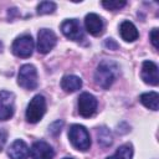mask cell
Listing matches in <instances>:
<instances>
[{"label":"cell","instance_id":"7c38bea8","mask_svg":"<svg viewBox=\"0 0 159 159\" xmlns=\"http://www.w3.org/2000/svg\"><path fill=\"white\" fill-rule=\"evenodd\" d=\"M84 27L88 34H91L93 36H99L103 32L104 24L99 15H97L94 12H89L84 17Z\"/></svg>","mask_w":159,"mask_h":159},{"label":"cell","instance_id":"52a82bcc","mask_svg":"<svg viewBox=\"0 0 159 159\" xmlns=\"http://www.w3.org/2000/svg\"><path fill=\"white\" fill-rule=\"evenodd\" d=\"M57 42V37L52 30L41 29L37 34V51L41 53L50 52Z\"/></svg>","mask_w":159,"mask_h":159},{"label":"cell","instance_id":"5b68a950","mask_svg":"<svg viewBox=\"0 0 159 159\" xmlns=\"http://www.w3.org/2000/svg\"><path fill=\"white\" fill-rule=\"evenodd\" d=\"M11 51L15 56L21 58H27L32 55L34 51V40L31 35H21L19 36L11 46Z\"/></svg>","mask_w":159,"mask_h":159},{"label":"cell","instance_id":"8992f818","mask_svg":"<svg viewBox=\"0 0 159 159\" xmlns=\"http://www.w3.org/2000/svg\"><path fill=\"white\" fill-rule=\"evenodd\" d=\"M96 109H97L96 97L88 92L81 93L78 97V113L84 118H89L96 113Z\"/></svg>","mask_w":159,"mask_h":159},{"label":"cell","instance_id":"30bf717a","mask_svg":"<svg viewBox=\"0 0 159 159\" xmlns=\"http://www.w3.org/2000/svg\"><path fill=\"white\" fill-rule=\"evenodd\" d=\"M142 80L150 86H157L159 83V73H158V66L153 61H144L142 65L140 71Z\"/></svg>","mask_w":159,"mask_h":159},{"label":"cell","instance_id":"9c48e42d","mask_svg":"<svg viewBox=\"0 0 159 159\" xmlns=\"http://www.w3.org/2000/svg\"><path fill=\"white\" fill-rule=\"evenodd\" d=\"M15 96L9 91H0V120L10 119L14 116Z\"/></svg>","mask_w":159,"mask_h":159},{"label":"cell","instance_id":"603a6c76","mask_svg":"<svg viewBox=\"0 0 159 159\" xmlns=\"http://www.w3.org/2000/svg\"><path fill=\"white\" fill-rule=\"evenodd\" d=\"M6 139H7V132L5 129H0V152L4 148V145L6 143Z\"/></svg>","mask_w":159,"mask_h":159},{"label":"cell","instance_id":"7a4b0ae2","mask_svg":"<svg viewBox=\"0 0 159 159\" xmlns=\"http://www.w3.org/2000/svg\"><path fill=\"white\" fill-rule=\"evenodd\" d=\"M68 138L71 144L81 152H86L91 147V138L89 133L83 125L80 124H72L68 130Z\"/></svg>","mask_w":159,"mask_h":159},{"label":"cell","instance_id":"2e32d148","mask_svg":"<svg viewBox=\"0 0 159 159\" xmlns=\"http://www.w3.org/2000/svg\"><path fill=\"white\" fill-rule=\"evenodd\" d=\"M139 101L144 107H147L152 111H158V108H159V94L157 92L143 93V94H140Z\"/></svg>","mask_w":159,"mask_h":159},{"label":"cell","instance_id":"ffe728a7","mask_svg":"<svg viewBox=\"0 0 159 159\" xmlns=\"http://www.w3.org/2000/svg\"><path fill=\"white\" fill-rule=\"evenodd\" d=\"M125 1H119V0H109V1H102V5L103 7H106L107 10H112V11H116V10H119L122 9L123 6H125Z\"/></svg>","mask_w":159,"mask_h":159},{"label":"cell","instance_id":"5bb4252c","mask_svg":"<svg viewBox=\"0 0 159 159\" xmlns=\"http://www.w3.org/2000/svg\"><path fill=\"white\" fill-rule=\"evenodd\" d=\"M119 32H120L122 39L124 41H127V42H133L139 37V32H138L137 27L134 26L133 22H130L128 20H125V21H123L120 24Z\"/></svg>","mask_w":159,"mask_h":159},{"label":"cell","instance_id":"cb8c5ba5","mask_svg":"<svg viewBox=\"0 0 159 159\" xmlns=\"http://www.w3.org/2000/svg\"><path fill=\"white\" fill-rule=\"evenodd\" d=\"M104 46H106L107 48H109V50H117V48H118V43H117L113 39H107V40L104 41Z\"/></svg>","mask_w":159,"mask_h":159},{"label":"cell","instance_id":"6da1fadb","mask_svg":"<svg viewBox=\"0 0 159 159\" xmlns=\"http://www.w3.org/2000/svg\"><path fill=\"white\" fill-rule=\"evenodd\" d=\"M119 75V66L111 61V60H103L99 62L96 72H94V81L97 86H99L103 89H108L116 78Z\"/></svg>","mask_w":159,"mask_h":159},{"label":"cell","instance_id":"7402d4cb","mask_svg":"<svg viewBox=\"0 0 159 159\" xmlns=\"http://www.w3.org/2000/svg\"><path fill=\"white\" fill-rule=\"evenodd\" d=\"M158 35H159L158 29H153V30H152V32L149 34L150 42H152V45L154 46V48H155V50H158V48H159V43H158Z\"/></svg>","mask_w":159,"mask_h":159},{"label":"cell","instance_id":"d4e9b609","mask_svg":"<svg viewBox=\"0 0 159 159\" xmlns=\"http://www.w3.org/2000/svg\"><path fill=\"white\" fill-rule=\"evenodd\" d=\"M63 159H72V158H63Z\"/></svg>","mask_w":159,"mask_h":159},{"label":"cell","instance_id":"e0dca14e","mask_svg":"<svg viewBox=\"0 0 159 159\" xmlns=\"http://www.w3.org/2000/svg\"><path fill=\"white\" fill-rule=\"evenodd\" d=\"M133 157V148H132V144H123L120 145L116 153L111 157H108L107 159H132Z\"/></svg>","mask_w":159,"mask_h":159},{"label":"cell","instance_id":"3957f363","mask_svg":"<svg viewBox=\"0 0 159 159\" xmlns=\"http://www.w3.org/2000/svg\"><path fill=\"white\" fill-rule=\"evenodd\" d=\"M46 112V99L41 94H36L26 108V120L30 123H37L41 120Z\"/></svg>","mask_w":159,"mask_h":159},{"label":"cell","instance_id":"ac0fdd59","mask_svg":"<svg viewBox=\"0 0 159 159\" xmlns=\"http://www.w3.org/2000/svg\"><path fill=\"white\" fill-rule=\"evenodd\" d=\"M97 137H98V143H101L103 147H108L112 144V135L109 129L106 127H101L97 130Z\"/></svg>","mask_w":159,"mask_h":159},{"label":"cell","instance_id":"44dd1931","mask_svg":"<svg viewBox=\"0 0 159 159\" xmlns=\"http://www.w3.org/2000/svg\"><path fill=\"white\" fill-rule=\"evenodd\" d=\"M62 127H63V120H56V122H53V123L48 127V132H50L52 135H57V134L61 132Z\"/></svg>","mask_w":159,"mask_h":159},{"label":"cell","instance_id":"8fae6325","mask_svg":"<svg viewBox=\"0 0 159 159\" xmlns=\"http://www.w3.org/2000/svg\"><path fill=\"white\" fill-rule=\"evenodd\" d=\"M30 154L32 159H53L55 157L52 147L43 140L35 142L30 149Z\"/></svg>","mask_w":159,"mask_h":159},{"label":"cell","instance_id":"ba28073f","mask_svg":"<svg viewBox=\"0 0 159 159\" xmlns=\"http://www.w3.org/2000/svg\"><path fill=\"white\" fill-rule=\"evenodd\" d=\"M62 34L72 40V41H81L83 39V30L78 20L76 19H67L61 24Z\"/></svg>","mask_w":159,"mask_h":159},{"label":"cell","instance_id":"4fadbf2b","mask_svg":"<svg viewBox=\"0 0 159 159\" xmlns=\"http://www.w3.org/2000/svg\"><path fill=\"white\" fill-rule=\"evenodd\" d=\"M7 155L11 159H27L30 155V149L27 147V144L21 140V139H16L7 150Z\"/></svg>","mask_w":159,"mask_h":159},{"label":"cell","instance_id":"277c9868","mask_svg":"<svg viewBox=\"0 0 159 159\" xmlns=\"http://www.w3.org/2000/svg\"><path fill=\"white\" fill-rule=\"evenodd\" d=\"M17 83L20 87L25 89H35L37 87V71L35 66L26 63L22 65L19 70V76H17Z\"/></svg>","mask_w":159,"mask_h":159},{"label":"cell","instance_id":"9a60e30c","mask_svg":"<svg viewBox=\"0 0 159 159\" xmlns=\"http://www.w3.org/2000/svg\"><path fill=\"white\" fill-rule=\"evenodd\" d=\"M82 87V80L75 75H67L63 76L61 80V88L67 92V93H72L78 91Z\"/></svg>","mask_w":159,"mask_h":159},{"label":"cell","instance_id":"d6986e66","mask_svg":"<svg viewBox=\"0 0 159 159\" xmlns=\"http://www.w3.org/2000/svg\"><path fill=\"white\" fill-rule=\"evenodd\" d=\"M55 10H56V4L53 1H42L37 6V14L39 15L52 14Z\"/></svg>","mask_w":159,"mask_h":159}]
</instances>
